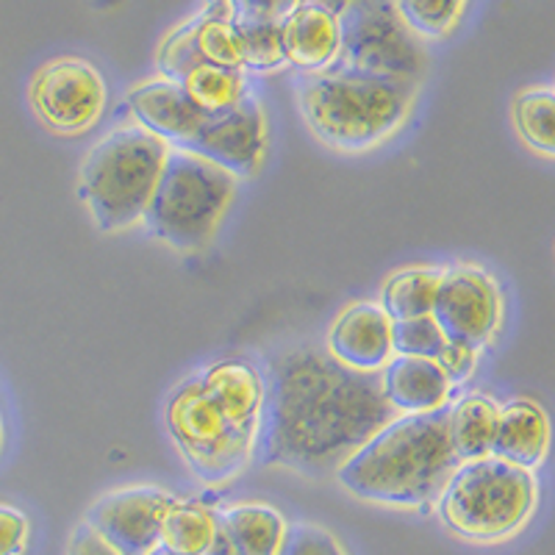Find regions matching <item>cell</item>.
Wrapping results in <instances>:
<instances>
[{"mask_svg":"<svg viewBox=\"0 0 555 555\" xmlns=\"http://www.w3.org/2000/svg\"><path fill=\"white\" fill-rule=\"evenodd\" d=\"M240 555H278L286 537L284 517L261 503H240L215 514Z\"/></svg>","mask_w":555,"mask_h":555,"instance_id":"ac0fdd59","label":"cell"},{"mask_svg":"<svg viewBox=\"0 0 555 555\" xmlns=\"http://www.w3.org/2000/svg\"><path fill=\"white\" fill-rule=\"evenodd\" d=\"M450 444V403L423 414H398L336 469L341 489L366 503L425 508L459 469Z\"/></svg>","mask_w":555,"mask_h":555,"instance_id":"3957f363","label":"cell"},{"mask_svg":"<svg viewBox=\"0 0 555 555\" xmlns=\"http://www.w3.org/2000/svg\"><path fill=\"white\" fill-rule=\"evenodd\" d=\"M0 444H3V425H0Z\"/></svg>","mask_w":555,"mask_h":555,"instance_id":"d6a6232c","label":"cell"},{"mask_svg":"<svg viewBox=\"0 0 555 555\" xmlns=\"http://www.w3.org/2000/svg\"><path fill=\"white\" fill-rule=\"evenodd\" d=\"M147 555H181V553H172L170 547H165V544H158V547H153Z\"/></svg>","mask_w":555,"mask_h":555,"instance_id":"1f68e13d","label":"cell"},{"mask_svg":"<svg viewBox=\"0 0 555 555\" xmlns=\"http://www.w3.org/2000/svg\"><path fill=\"white\" fill-rule=\"evenodd\" d=\"M467 0H395L405 26L420 39H442L459 23Z\"/></svg>","mask_w":555,"mask_h":555,"instance_id":"d4e9b609","label":"cell"},{"mask_svg":"<svg viewBox=\"0 0 555 555\" xmlns=\"http://www.w3.org/2000/svg\"><path fill=\"white\" fill-rule=\"evenodd\" d=\"M261 395L259 366L247 359L211 361L170 391L167 434L203 483H228L253 464Z\"/></svg>","mask_w":555,"mask_h":555,"instance_id":"7a4b0ae2","label":"cell"},{"mask_svg":"<svg viewBox=\"0 0 555 555\" xmlns=\"http://www.w3.org/2000/svg\"><path fill=\"white\" fill-rule=\"evenodd\" d=\"M203 555H240L236 553L234 542L225 537V530L220 528V522H217V530H215V539L208 542V547L203 550Z\"/></svg>","mask_w":555,"mask_h":555,"instance_id":"f546056e","label":"cell"},{"mask_svg":"<svg viewBox=\"0 0 555 555\" xmlns=\"http://www.w3.org/2000/svg\"><path fill=\"white\" fill-rule=\"evenodd\" d=\"M28 98L44 128L78 137L103 117L108 89L95 64L67 56L53 59L34 73Z\"/></svg>","mask_w":555,"mask_h":555,"instance_id":"9c48e42d","label":"cell"},{"mask_svg":"<svg viewBox=\"0 0 555 555\" xmlns=\"http://www.w3.org/2000/svg\"><path fill=\"white\" fill-rule=\"evenodd\" d=\"M28 544V519L26 514L0 505V555H23Z\"/></svg>","mask_w":555,"mask_h":555,"instance_id":"83f0119b","label":"cell"},{"mask_svg":"<svg viewBox=\"0 0 555 555\" xmlns=\"http://www.w3.org/2000/svg\"><path fill=\"white\" fill-rule=\"evenodd\" d=\"M341 53L336 67L416 81L425 69L420 37L400 17L395 0H353L339 17Z\"/></svg>","mask_w":555,"mask_h":555,"instance_id":"ba28073f","label":"cell"},{"mask_svg":"<svg viewBox=\"0 0 555 555\" xmlns=\"http://www.w3.org/2000/svg\"><path fill=\"white\" fill-rule=\"evenodd\" d=\"M416 81L328 67L295 81L297 108L322 145L339 153H366L403 128L416 98Z\"/></svg>","mask_w":555,"mask_h":555,"instance_id":"277c9868","label":"cell"},{"mask_svg":"<svg viewBox=\"0 0 555 555\" xmlns=\"http://www.w3.org/2000/svg\"><path fill=\"white\" fill-rule=\"evenodd\" d=\"M514 128L539 156L555 158V89L528 87L514 98Z\"/></svg>","mask_w":555,"mask_h":555,"instance_id":"7402d4cb","label":"cell"},{"mask_svg":"<svg viewBox=\"0 0 555 555\" xmlns=\"http://www.w3.org/2000/svg\"><path fill=\"white\" fill-rule=\"evenodd\" d=\"M217 517L201 503H181L178 500L167 512L162 525V542L172 553L181 555H203L208 542L215 539Z\"/></svg>","mask_w":555,"mask_h":555,"instance_id":"603a6c76","label":"cell"},{"mask_svg":"<svg viewBox=\"0 0 555 555\" xmlns=\"http://www.w3.org/2000/svg\"><path fill=\"white\" fill-rule=\"evenodd\" d=\"M281 44L286 64L300 73H322L334 67L341 53L339 17L320 7L297 3L295 12L281 23Z\"/></svg>","mask_w":555,"mask_h":555,"instance_id":"9a60e30c","label":"cell"},{"mask_svg":"<svg viewBox=\"0 0 555 555\" xmlns=\"http://www.w3.org/2000/svg\"><path fill=\"white\" fill-rule=\"evenodd\" d=\"M498 416L500 405L486 395H467L450 405V444L461 464L492 455Z\"/></svg>","mask_w":555,"mask_h":555,"instance_id":"d6986e66","label":"cell"},{"mask_svg":"<svg viewBox=\"0 0 555 555\" xmlns=\"http://www.w3.org/2000/svg\"><path fill=\"white\" fill-rule=\"evenodd\" d=\"M126 101L137 126L167 142L172 151H181L201 131L208 117L192 103V98L183 92L181 83L170 81V78L139 83L128 92Z\"/></svg>","mask_w":555,"mask_h":555,"instance_id":"5bb4252c","label":"cell"},{"mask_svg":"<svg viewBox=\"0 0 555 555\" xmlns=\"http://www.w3.org/2000/svg\"><path fill=\"white\" fill-rule=\"evenodd\" d=\"M181 151L206 158L234 178L256 176L267 151V120L259 98L247 89L234 108L206 117Z\"/></svg>","mask_w":555,"mask_h":555,"instance_id":"7c38bea8","label":"cell"},{"mask_svg":"<svg viewBox=\"0 0 555 555\" xmlns=\"http://www.w3.org/2000/svg\"><path fill=\"white\" fill-rule=\"evenodd\" d=\"M240 31L242 73H275L289 67L281 44V23H234Z\"/></svg>","mask_w":555,"mask_h":555,"instance_id":"cb8c5ba5","label":"cell"},{"mask_svg":"<svg viewBox=\"0 0 555 555\" xmlns=\"http://www.w3.org/2000/svg\"><path fill=\"white\" fill-rule=\"evenodd\" d=\"M550 416L537 400L519 398L500 405L498 430H494L492 455L514 467L539 469L550 453Z\"/></svg>","mask_w":555,"mask_h":555,"instance_id":"2e32d148","label":"cell"},{"mask_svg":"<svg viewBox=\"0 0 555 555\" xmlns=\"http://www.w3.org/2000/svg\"><path fill=\"white\" fill-rule=\"evenodd\" d=\"M450 378L444 370L430 359L416 356H391L389 364L380 370V389L398 414H423L448 405Z\"/></svg>","mask_w":555,"mask_h":555,"instance_id":"e0dca14e","label":"cell"},{"mask_svg":"<svg viewBox=\"0 0 555 555\" xmlns=\"http://www.w3.org/2000/svg\"><path fill=\"white\" fill-rule=\"evenodd\" d=\"M430 317L450 341L480 353L503 322V295L483 267L455 264L442 272Z\"/></svg>","mask_w":555,"mask_h":555,"instance_id":"30bf717a","label":"cell"},{"mask_svg":"<svg viewBox=\"0 0 555 555\" xmlns=\"http://www.w3.org/2000/svg\"><path fill=\"white\" fill-rule=\"evenodd\" d=\"M67 555H122V553H117L106 539H101L87 522H81L76 530H73V537H69Z\"/></svg>","mask_w":555,"mask_h":555,"instance_id":"f1b7e54d","label":"cell"},{"mask_svg":"<svg viewBox=\"0 0 555 555\" xmlns=\"http://www.w3.org/2000/svg\"><path fill=\"white\" fill-rule=\"evenodd\" d=\"M167 153L170 145L142 126H122L83 156L78 197L103 234H117L142 222Z\"/></svg>","mask_w":555,"mask_h":555,"instance_id":"5b68a950","label":"cell"},{"mask_svg":"<svg viewBox=\"0 0 555 555\" xmlns=\"http://www.w3.org/2000/svg\"><path fill=\"white\" fill-rule=\"evenodd\" d=\"M261 414L253 464L322 478L336 475L361 444L398 416L380 373H356L325 350L297 345L259 366Z\"/></svg>","mask_w":555,"mask_h":555,"instance_id":"6da1fadb","label":"cell"},{"mask_svg":"<svg viewBox=\"0 0 555 555\" xmlns=\"http://www.w3.org/2000/svg\"><path fill=\"white\" fill-rule=\"evenodd\" d=\"M537 508V478L530 469L486 455L464 461L436 500L444 528L459 539L492 544L512 539Z\"/></svg>","mask_w":555,"mask_h":555,"instance_id":"8992f818","label":"cell"},{"mask_svg":"<svg viewBox=\"0 0 555 555\" xmlns=\"http://www.w3.org/2000/svg\"><path fill=\"white\" fill-rule=\"evenodd\" d=\"M444 270L436 267H405L389 278L380 289V309L391 322L428 317Z\"/></svg>","mask_w":555,"mask_h":555,"instance_id":"ffe728a7","label":"cell"},{"mask_svg":"<svg viewBox=\"0 0 555 555\" xmlns=\"http://www.w3.org/2000/svg\"><path fill=\"white\" fill-rule=\"evenodd\" d=\"M300 3H306V7H320L325 9V12L336 14V17H341V12H345L353 0H300Z\"/></svg>","mask_w":555,"mask_h":555,"instance_id":"4dcf8cb0","label":"cell"},{"mask_svg":"<svg viewBox=\"0 0 555 555\" xmlns=\"http://www.w3.org/2000/svg\"><path fill=\"white\" fill-rule=\"evenodd\" d=\"M240 178L186 151L167 153L165 170L145 208L147 234L178 253L206 250L217 236Z\"/></svg>","mask_w":555,"mask_h":555,"instance_id":"52a82bcc","label":"cell"},{"mask_svg":"<svg viewBox=\"0 0 555 555\" xmlns=\"http://www.w3.org/2000/svg\"><path fill=\"white\" fill-rule=\"evenodd\" d=\"M325 353L356 373H380L391 353V320L378 304L347 306L325 336Z\"/></svg>","mask_w":555,"mask_h":555,"instance_id":"4fadbf2b","label":"cell"},{"mask_svg":"<svg viewBox=\"0 0 555 555\" xmlns=\"http://www.w3.org/2000/svg\"><path fill=\"white\" fill-rule=\"evenodd\" d=\"M203 114H222L247 95L245 73L220 64H197L178 81Z\"/></svg>","mask_w":555,"mask_h":555,"instance_id":"44dd1931","label":"cell"},{"mask_svg":"<svg viewBox=\"0 0 555 555\" xmlns=\"http://www.w3.org/2000/svg\"><path fill=\"white\" fill-rule=\"evenodd\" d=\"M278 555H347L334 533L320 525L295 522L286 525V537Z\"/></svg>","mask_w":555,"mask_h":555,"instance_id":"484cf974","label":"cell"},{"mask_svg":"<svg viewBox=\"0 0 555 555\" xmlns=\"http://www.w3.org/2000/svg\"><path fill=\"white\" fill-rule=\"evenodd\" d=\"M234 23H284L300 0H225Z\"/></svg>","mask_w":555,"mask_h":555,"instance_id":"4316f807","label":"cell"},{"mask_svg":"<svg viewBox=\"0 0 555 555\" xmlns=\"http://www.w3.org/2000/svg\"><path fill=\"white\" fill-rule=\"evenodd\" d=\"M178 500L158 486H128L89 505L83 522L122 555H147L162 542V525Z\"/></svg>","mask_w":555,"mask_h":555,"instance_id":"8fae6325","label":"cell"}]
</instances>
